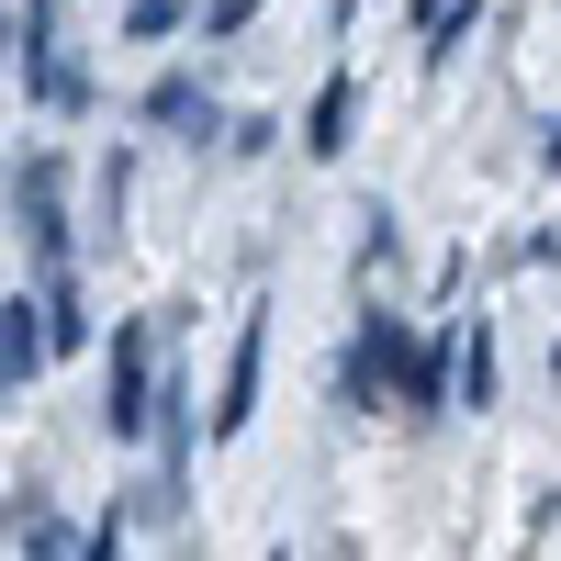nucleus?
Instances as JSON below:
<instances>
[{
    "mask_svg": "<svg viewBox=\"0 0 561 561\" xmlns=\"http://www.w3.org/2000/svg\"><path fill=\"white\" fill-rule=\"evenodd\" d=\"M270 561H293V550H270Z\"/></svg>",
    "mask_w": 561,
    "mask_h": 561,
    "instance_id": "obj_19",
    "label": "nucleus"
},
{
    "mask_svg": "<svg viewBox=\"0 0 561 561\" xmlns=\"http://www.w3.org/2000/svg\"><path fill=\"white\" fill-rule=\"evenodd\" d=\"M124 23L147 34V45H158V34H180V0H124Z\"/></svg>",
    "mask_w": 561,
    "mask_h": 561,
    "instance_id": "obj_13",
    "label": "nucleus"
},
{
    "mask_svg": "<svg viewBox=\"0 0 561 561\" xmlns=\"http://www.w3.org/2000/svg\"><path fill=\"white\" fill-rule=\"evenodd\" d=\"M259 370H270V314H248V325H237V359H225V382H214V415H203L214 438H237L248 415H259Z\"/></svg>",
    "mask_w": 561,
    "mask_h": 561,
    "instance_id": "obj_4",
    "label": "nucleus"
},
{
    "mask_svg": "<svg viewBox=\"0 0 561 561\" xmlns=\"http://www.w3.org/2000/svg\"><path fill=\"white\" fill-rule=\"evenodd\" d=\"M12 203H23V237H34L45 280H57V270L79 259V225H68V169H57V158H23V180H12Z\"/></svg>",
    "mask_w": 561,
    "mask_h": 561,
    "instance_id": "obj_2",
    "label": "nucleus"
},
{
    "mask_svg": "<svg viewBox=\"0 0 561 561\" xmlns=\"http://www.w3.org/2000/svg\"><path fill=\"white\" fill-rule=\"evenodd\" d=\"M45 359H57V348H45V304H34V293H0V393L34 382Z\"/></svg>",
    "mask_w": 561,
    "mask_h": 561,
    "instance_id": "obj_5",
    "label": "nucleus"
},
{
    "mask_svg": "<svg viewBox=\"0 0 561 561\" xmlns=\"http://www.w3.org/2000/svg\"><path fill=\"white\" fill-rule=\"evenodd\" d=\"M348 135H359V79L337 68L314 90V113H304V158H348Z\"/></svg>",
    "mask_w": 561,
    "mask_h": 561,
    "instance_id": "obj_6",
    "label": "nucleus"
},
{
    "mask_svg": "<svg viewBox=\"0 0 561 561\" xmlns=\"http://www.w3.org/2000/svg\"><path fill=\"white\" fill-rule=\"evenodd\" d=\"M0 45H12V23H0Z\"/></svg>",
    "mask_w": 561,
    "mask_h": 561,
    "instance_id": "obj_18",
    "label": "nucleus"
},
{
    "mask_svg": "<svg viewBox=\"0 0 561 561\" xmlns=\"http://www.w3.org/2000/svg\"><path fill=\"white\" fill-rule=\"evenodd\" d=\"M449 404H472V415L494 404V325H483V314L460 325V359H449Z\"/></svg>",
    "mask_w": 561,
    "mask_h": 561,
    "instance_id": "obj_9",
    "label": "nucleus"
},
{
    "mask_svg": "<svg viewBox=\"0 0 561 561\" xmlns=\"http://www.w3.org/2000/svg\"><path fill=\"white\" fill-rule=\"evenodd\" d=\"M12 539H23V561H79L90 539H68V517H45V505L23 494V517H12Z\"/></svg>",
    "mask_w": 561,
    "mask_h": 561,
    "instance_id": "obj_10",
    "label": "nucleus"
},
{
    "mask_svg": "<svg viewBox=\"0 0 561 561\" xmlns=\"http://www.w3.org/2000/svg\"><path fill=\"white\" fill-rule=\"evenodd\" d=\"M539 158H550V169H561V113H550V135H539Z\"/></svg>",
    "mask_w": 561,
    "mask_h": 561,
    "instance_id": "obj_16",
    "label": "nucleus"
},
{
    "mask_svg": "<svg viewBox=\"0 0 561 561\" xmlns=\"http://www.w3.org/2000/svg\"><path fill=\"white\" fill-rule=\"evenodd\" d=\"M158 337L147 325H113V359H102V427L135 449V438H158Z\"/></svg>",
    "mask_w": 561,
    "mask_h": 561,
    "instance_id": "obj_1",
    "label": "nucleus"
},
{
    "mask_svg": "<svg viewBox=\"0 0 561 561\" xmlns=\"http://www.w3.org/2000/svg\"><path fill=\"white\" fill-rule=\"evenodd\" d=\"M79 561H124V517H113V528H90V550H79Z\"/></svg>",
    "mask_w": 561,
    "mask_h": 561,
    "instance_id": "obj_15",
    "label": "nucleus"
},
{
    "mask_svg": "<svg viewBox=\"0 0 561 561\" xmlns=\"http://www.w3.org/2000/svg\"><path fill=\"white\" fill-rule=\"evenodd\" d=\"M147 124H158V135H203V147H214V90H203L192 68H169V79L147 90Z\"/></svg>",
    "mask_w": 561,
    "mask_h": 561,
    "instance_id": "obj_7",
    "label": "nucleus"
},
{
    "mask_svg": "<svg viewBox=\"0 0 561 561\" xmlns=\"http://www.w3.org/2000/svg\"><path fill=\"white\" fill-rule=\"evenodd\" d=\"M438 12H449V0H415V23H438Z\"/></svg>",
    "mask_w": 561,
    "mask_h": 561,
    "instance_id": "obj_17",
    "label": "nucleus"
},
{
    "mask_svg": "<svg viewBox=\"0 0 561 561\" xmlns=\"http://www.w3.org/2000/svg\"><path fill=\"white\" fill-rule=\"evenodd\" d=\"M472 23H483V0H449V12L427 23V68H449L460 45H472Z\"/></svg>",
    "mask_w": 561,
    "mask_h": 561,
    "instance_id": "obj_12",
    "label": "nucleus"
},
{
    "mask_svg": "<svg viewBox=\"0 0 561 561\" xmlns=\"http://www.w3.org/2000/svg\"><path fill=\"white\" fill-rule=\"evenodd\" d=\"M449 359H460V325H449V337H415V348H404V382H393V393H404V415H438V404H449Z\"/></svg>",
    "mask_w": 561,
    "mask_h": 561,
    "instance_id": "obj_8",
    "label": "nucleus"
},
{
    "mask_svg": "<svg viewBox=\"0 0 561 561\" xmlns=\"http://www.w3.org/2000/svg\"><path fill=\"white\" fill-rule=\"evenodd\" d=\"M124 180H135V158L113 147V158H102V180H90V237H124Z\"/></svg>",
    "mask_w": 561,
    "mask_h": 561,
    "instance_id": "obj_11",
    "label": "nucleus"
},
{
    "mask_svg": "<svg viewBox=\"0 0 561 561\" xmlns=\"http://www.w3.org/2000/svg\"><path fill=\"white\" fill-rule=\"evenodd\" d=\"M404 314H359V337H348V359H337V404L348 415H370L382 404V382H404Z\"/></svg>",
    "mask_w": 561,
    "mask_h": 561,
    "instance_id": "obj_3",
    "label": "nucleus"
},
{
    "mask_svg": "<svg viewBox=\"0 0 561 561\" xmlns=\"http://www.w3.org/2000/svg\"><path fill=\"white\" fill-rule=\"evenodd\" d=\"M248 12H259V0H203V34H237Z\"/></svg>",
    "mask_w": 561,
    "mask_h": 561,
    "instance_id": "obj_14",
    "label": "nucleus"
}]
</instances>
